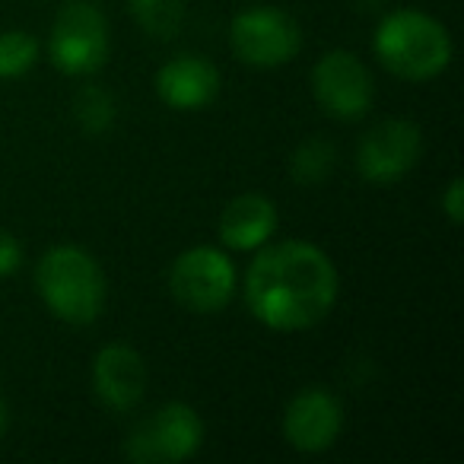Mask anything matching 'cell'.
Instances as JSON below:
<instances>
[{"label":"cell","instance_id":"cell-8","mask_svg":"<svg viewBox=\"0 0 464 464\" xmlns=\"http://www.w3.org/2000/svg\"><path fill=\"white\" fill-rule=\"evenodd\" d=\"M312 92L318 105L337 121H356L372 109L375 83L369 67L353 52H328L312 71Z\"/></svg>","mask_w":464,"mask_h":464},{"label":"cell","instance_id":"cell-7","mask_svg":"<svg viewBox=\"0 0 464 464\" xmlns=\"http://www.w3.org/2000/svg\"><path fill=\"white\" fill-rule=\"evenodd\" d=\"M232 52L248 67H280L290 64L303 48L299 23L290 14L274 7L246 10L232 20Z\"/></svg>","mask_w":464,"mask_h":464},{"label":"cell","instance_id":"cell-5","mask_svg":"<svg viewBox=\"0 0 464 464\" xmlns=\"http://www.w3.org/2000/svg\"><path fill=\"white\" fill-rule=\"evenodd\" d=\"M204 445V420L188 404L160 407L134 426L124 442V455L134 464H179L198 455Z\"/></svg>","mask_w":464,"mask_h":464},{"label":"cell","instance_id":"cell-3","mask_svg":"<svg viewBox=\"0 0 464 464\" xmlns=\"http://www.w3.org/2000/svg\"><path fill=\"white\" fill-rule=\"evenodd\" d=\"M375 54L401 80L426 83L451 64L445 26L420 10H394L375 29Z\"/></svg>","mask_w":464,"mask_h":464},{"label":"cell","instance_id":"cell-20","mask_svg":"<svg viewBox=\"0 0 464 464\" xmlns=\"http://www.w3.org/2000/svg\"><path fill=\"white\" fill-rule=\"evenodd\" d=\"M7 426H10V411H7V401L0 398V436L7 432Z\"/></svg>","mask_w":464,"mask_h":464},{"label":"cell","instance_id":"cell-14","mask_svg":"<svg viewBox=\"0 0 464 464\" xmlns=\"http://www.w3.org/2000/svg\"><path fill=\"white\" fill-rule=\"evenodd\" d=\"M334 143L324 140V137H309L296 147L290 160V175L296 185L315 188L334 172Z\"/></svg>","mask_w":464,"mask_h":464},{"label":"cell","instance_id":"cell-15","mask_svg":"<svg viewBox=\"0 0 464 464\" xmlns=\"http://www.w3.org/2000/svg\"><path fill=\"white\" fill-rule=\"evenodd\" d=\"M128 7L153 39H175L185 23V0H128Z\"/></svg>","mask_w":464,"mask_h":464},{"label":"cell","instance_id":"cell-6","mask_svg":"<svg viewBox=\"0 0 464 464\" xmlns=\"http://www.w3.org/2000/svg\"><path fill=\"white\" fill-rule=\"evenodd\" d=\"M169 290L175 303L185 305L188 312L213 315V312H223L236 296V267L229 255H223L219 248H188L169 271Z\"/></svg>","mask_w":464,"mask_h":464},{"label":"cell","instance_id":"cell-18","mask_svg":"<svg viewBox=\"0 0 464 464\" xmlns=\"http://www.w3.org/2000/svg\"><path fill=\"white\" fill-rule=\"evenodd\" d=\"M23 265V246L16 242V236H10L7 229H0V280L16 274Z\"/></svg>","mask_w":464,"mask_h":464},{"label":"cell","instance_id":"cell-17","mask_svg":"<svg viewBox=\"0 0 464 464\" xmlns=\"http://www.w3.org/2000/svg\"><path fill=\"white\" fill-rule=\"evenodd\" d=\"M35 61H39V42L33 35L20 33V29L0 33V77H23V73L33 71Z\"/></svg>","mask_w":464,"mask_h":464},{"label":"cell","instance_id":"cell-11","mask_svg":"<svg viewBox=\"0 0 464 464\" xmlns=\"http://www.w3.org/2000/svg\"><path fill=\"white\" fill-rule=\"evenodd\" d=\"M92 388L109 411L128 413L140 404L147 392V366L143 356L128 343H109L92 360Z\"/></svg>","mask_w":464,"mask_h":464},{"label":"cell","instance_id":"cell-16","mask_svg":"<svg viewBox=\"0 0 464 464\" xmlns=\"http://www.w3.org/2000/svg\"><path fill=\"white\" fill-rule=\"evenodd\" d=\"M73 115H77V124L86 130L90 137H99L115 124V96L102 86H83L73 99Z\"/></svg>","mask_w":464,"mask_h":464},{"label":"cell","instance_id":"cell-19","mask_svg":"<svg viewBox=\"0 0 464 464\" xmlns=\"http://www.w3.org/2000/svg\"><path fill=\"white\" fill-rule=\"evenodd\" d=\"M442 210L455 226L464 219V181L461 179L449 181V188H445V194H442Z\"/></svg>","mask_w":464,"mask_h":464},{"label":"cell","instance_id":"cell-9","mask_svg":"<svg viewBox=\"0 0 464 464\" xmlns=\"http://www.w3.org/2000/svg\"><path fill=\"white\" fill-rule=\"evenodd\" d=\"M423 153V134L413 121L388 118L366 130L356 150V169L369 185H394L401 181Z\"/></svg>","mask_w":464,"mask_h":464},{"label":"cell","instance_id":"cell-4","mask_svg":"<svg viewBox=\"0 0 464 464\" xmlns=\"http://www.w3.org/2000/svg\"><path fill=\"white\" fill-rule=\"evenodd\" d=\"M48 54L67 77H90L109 58V23L92 0L64 4L52 26Z\"/></svg>","mask_w":464,"mask_h":464},{"label":"cell","instance_id":"cell-10","mask_svg":"<svg viewBox=\"0 0 464 464\" xmlns=\"http://www.w3.org/2000/svg\"><path fill=\"white\" fill-rule=\"evenodd\" d=\"M343 430V407L328 388H303L286 404L284 436L296 451L315 455L337 442Z\"/></svg>","mask_w":464,"mask_h":464},{"label":"cell","instance_id":"cell-1","mask_svg":"<svg viewBox=\"0 0 464 464\" xmlns=\"http://www.w3.org/2000/svg\"><path fill=\"white\" fill-rule=\"evenodd\" d=\"M246 303L274 331H305L337 303V271L312 242L261 246L246 274Z\"/></svg>","mask_w":464,"mask_h":464},{"label":"cell","instance_id":"cell-12","mask_svg":"<svg viewBox=\"0 0 464 464\" xmlns=\"http://www.w3.org/2000/svg\"><path fill=\"white\" fill-rule=\"evenodd\" d=\"M219 71L200 54H181L160 67L156 73V92L169 109L198 111L217 99Z\"/></svg>","mask_w":464,"mask_h":464},{"label":"cell","instance_id":"cell-2","mask_svg":"<svg viewBox=\"0 0 464 464\" xmlns=\"http://www.w3.org/2000/svg\"><path fill=\"white\" fill-rule=\"evenodd\" d=\"M35 286L54 318L67 324H92L105 305V274L90 252L58 246L42 255Z\"/></svg>","mask_w":464,"mask_h":464},{"label":"cell","instance_id":"cell-13","mask_svg":"<svg viewBox=\"0 0 464 464\" xmlns=\"http://www.w3.org/2000/svg\"><path fill=\"white\" fill-rule=\"evenodd\" d=\"M277 232V207L265 194H239L219 217V239L236 252H255Z\"/></svg>","mask_w":464,"mask_h":464}]
</instances>
